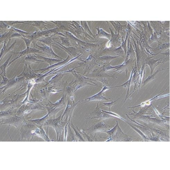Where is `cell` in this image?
<instances>
[{"label": "cell", "instance_id": "obj_2", "mask_svg": "<svg viewBox=\"0 0 170 170\" xmlns=\"http://www.w3.org/2000/svg\"><path fill=\"white\" fill-rule=\"evenodd\" d=\"M42 75L41 74H36L35 73V71L32 70L30 65L25 64V69L23 73L17 77L23 76L27 80H35L38 78H39Z\"/></svg>", "mask_w": 170, "mask_h": 170}, {"label": "cell", "instance_id": "obj_4", "mask_svg": "<svg viewBox=\"0 0 170 170\" xmlns=\"http://www.w3.org/2000/svg\"><path fill=\"white\" fill-rule=\"evenodd\" d=\"M34 55L35 54L27 55L25 57V59H23L22 61L20 62V63H23L25 64L30 65L31 64L33 63H40L45 62L42 60L41 61L37 60L36 56H35Z\"/></svg>", "mask_w": 170, "mask_h": 170}, {"label": "cell", "instance_id": "obj_11", "mask_svg": "<svg viewBox=\"0 0 170 170\" xmlns=\"http://www.w3.org/2000/svg\"><path fill=\"white\" fill-rule=\"evenodd\" d=\"M16 40H15V41L14 42V43H13V44H12L11 46L9 48H8L7 49L5 50L2 55H1V61L2 60V58H3V57H4V56L8 52H11V51H12V50H13L14 46H15V44H16Z\"/></svg>", "mask_w": 170, "mask_h": 170}, {"label": "cell", "instance_id": "obj_6", "mask_svg": "<svg viewBox=\"0 0 170 170\" xmlns=\"http://www.w3.org/2000/svg\"><path fill=\"white\" fill-rule=\"evenodd\" d=\"M35 54L36 55L37 59H40V60H42V61H44L45 62H47L49 64L50 66L53 65L54 64L57 63V62H59L61 61V60H55V59H54L45 57L39 55H37L36 53H35Z\"/></svg>", "mask_w": 170, "mask_h": 170}, {"label": "cell", "instance_id": "obj_5", "mask_svg": "<svg viewBox=\"0 0 170 170\" xmlns=\"http://www.w3.org/2000/svg\"><path fill=\"white\" fill-rule=\"evenodd\" d=\"M111 88H107L106 87V86H105V87H104V88L101 91L100 93H99V94H96V95H94V96H92V97L86 99L84 100H83V101L87 100H88L87 101L84 102V103H86V102H88L90 101H92L93 100H106L109 101L108 99H110V98H107L104 97V93L106 90Z\"/></svg>", "mask_w": 170, "mask_h": 170}, {"label": "cell", "instance_id": "obj_8", "mask_svg": "<svg viewBox=\"0 0 170 170\" xmlns=\"http://www.w3.org/2000/svg\"><path fill=\"white\" fill-rule=\"evenodd\" d=\"M70 57H70V56H68V58H67V59L66 60H65L64 61H62V62H60V63H58V64H56L55 65L52 66H50L48 68H45V69H40V70H37V71H35V72H39V71H41V73H42L43 72H44V71H46V70H49V69H52V68L54 67L55 66H57L58 65H62L65 64V63H66V62H67L68 60H70Z\"/></svg>", "mask_w": 170, "mask_h": 170}, {"label": "cell", "instance_id": "obj_1", "mask_svg": "<svg viewBox=\"0 0 170 170\" xmlns=\"http://www.w3.org/2000/svg\"><path fill=\"white\" fill-rule=\"evenodd\" d=\"M40 38H38L33 40L32 42V43L34 45V48L39 49L42 51L44 54V55H46L49 58H58V59H62V58L60 57L59 56L55 54L54 52L52 51L51 47H49L48 46H47L44 44H42L43 47H40L37 45V41L39 40Z\"/></svg>", "mask_w": 170, "mask_h": 170}, {"label": "cell", "instance_id": "obj_15", "mask_svg": "<svg viewBox=\"0 0 170 170\" xmlns=\"http://www.w3.org/2000/svg\"><path fill=\"white\" fill-rule=\"evenodd\" d=\"M21 38H22L23 40L25 41V43H26V45H27V47H30L31 43L32 42L33 40L32 39H27L25 38H22V37H21Z\"/></svg>", "mask_w": 170, "mask_h": 170}, {"label": "cell", "instance_id": "obj_14", "mask_svg": "<svg viewBox=\"0 0 170 170\" xmlns=\"http://www.w3.org/2000/svg\"><path fill=\"white\" fill-rule=\"evenodd\" d=\"M1 76L2 77H3V81H2V82H1V83H0L1 86H2V85H7V83H8L9 81V80L6 77H5L3 76L2 74H1Z\"/></svg>", "mask_w": 170, "mask_h": 170}, {"label": "cell", "instance_id": "obj_9", "mask_svg": "<svg viewBox=\"0 0 170 170\" xmlns=\"http://www.w3.org/2000/svg\"><path fill=\"white\" fill-rule=\"evenodd\" d=\"M13 55H11L9 57L8 59V60L6 61V62H5V63L1 66V74H2L3 73H4V75L5 77H6V68L7 67V66L9 64V60H10V59L11 58L12 56H13Z\"/></svg>", "mask_w": 170, "mask_h": 170}, {"label": "cell", "instance_id": "obj_3", "mask_svg": "<svg viewBox=\"0 0 170 170\" xmlns=\"http://www.w3.org/2000/svg\"><path fill=\"white\" fill-rule=\"evenodd\" d=\"M11 52L13 53V54L15 55V57L13 61H12L9 63L8 65L7 66V67L11 64L14 61L17 60L18 58L23 56L25 55L36 53H41L42 54H44L42 51L39 50V49H36V48L30 47H27V49H26V50H24L23 51H22V52Z\"/></svg>", "mask_w": 170, "mask_h": 170}, {"label": "cell", "instance_id": "obj_10", "mask_svg": "<svg viewBox=\"0 0 170 170\" xmlns=\"http://www.w3.org/2000/svg\"><path fill=\"white\" fill-rule=\"evenodd\" d=\"M53 36H54V35H52L51 37L44 38V39H39V41L48 45V46H49V47H51L52 42V39H51V38H52V37Z\"/></svg>", "mask_w": 170, "mask_h": 170}, {"label": "cell", "instance_id": "obj_7", "mask_svg": "<svg viewBox=\"0 0 170 170\" xmlns=\"http://www.w3.org/2000/svg\"><path fill=\"white\" fill-rule=\"evenodd\" d=\"M34 23L32 25V26L37 27L41 31H42L43 29H45L46 28V26L45 24H47L44 22L42 21H33Z\"/></svg>", "mask_w": 170, "mask_h": 170}, {"label": "cell", "instance_id": "obj_13", "mask_svg": "<svg viewBox=\"0 0 170 170\" xmlns=\"http://www.w3.org/2000/svg\"><path fill=\"white\" fill-rule=\"evenodd\" d=\"M120 99V98L118 99H117V100L115 101H113H113L111 102V103H102V104H104V105H103V106H101V107H103V106H107V107H109V111L110 112V107H111V106H113V105H115V104H116V102L118 100V99Z\"/></svg>", "mask_w": 170, "mask_h": 170}, {"label": "cell", "instance_id": "obj_12", "mask_svg": "<svg viewBox=\"0 0 170 170\" xmlns=\"http://www.w3.org/2000/svg\"><path fill=\"white\" fill-rule=\"evenodd\" d=\"M61 40H62V44L66 46L67 47L70 46L71 45L70 44V41L67 38H63V37H60Z\"/></svg>", "mask_w": 170, "mask_h": 170}]
</instances>
